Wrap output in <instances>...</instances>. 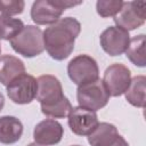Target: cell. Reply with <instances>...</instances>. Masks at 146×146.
<instances>
[{"label": "cell", "instance_id": "1", "mask_svg": "<svg viewBox=\"0 0 146 146\" xmlns=\"http://www.w3.org/2000/svg\"><path fill=\"white\" fill-rule=\"evenodd\" d=\"M80 31L81 24L78 19L73 17L59 18L43 32L44 49L56 60L67 58L74 49V42Z\"/></svg>", "mask_w": 146, "mask_h": 146}, {"label": "cell", "instance_id": "2", "mask_svg": "<svg viewBox=\"0 0 146 146\" xmlns=\"http://www.w3.org/2000/svg\"><path fill=\"white\" fill-rule=\"evenodd\" d=\"M10 46L17 54L24 57H35L44 50L43 32L35 25H26L10 40Z\"/></svg>", "mask_w": 146, "mask_h": 146}, {"label": "cell", "instance_id": "3", "mask_svg": "<svg viewBox=\"0 0 146 146\" xmlns=\"http://www.w3.org/2000/svg\"><path fill=\"white\" fill-rule=\"evenodd\" d=\"M81 1H62V0H38L31 8V18L38 25L54 24L59 19L62 14L70 7L80 5Z\"/></svg>", "mask_w": 146, "mask_h": 146}, {"label": "cell", "instance_id": "4", "mask_svg": "<svg viewBox=\"0 0 146 146\" xmlns=\"http://www.w3.org/2000/svg\"><path fill=\"white\" fill-rule=\"evenodd\" d=\"M76 98L81 107L96 112L107 105L110 95L106 91L103 81L97 79L92 82L78 86Z\"/></svg>", "mask_w": 146, "mask_h": 146}, {"label": "cell", "instance_id": "5", "mask_svg": "<svg viewBox=\"0 0 146 146\" xmlns=\"http://www.w3.org/2000/svg\"><path fill=\"white\" fill-rule=\"evenodd\" d=\"M70 79L78 86L92 82L98 79L99 70L97 62L88 55H78L67 65Z\"/></svg>", "mask_w": 146, "mask_h": 146}, {"label": "cell", "instance_id": "6", "mask_svg": "<svg viewBox=\"0 0 146 146\" xmlns=\"http://www.w3.org/2000/svg\"><path fill=\"white\" fill-rule=\"evenodd\" d=\"M102 81L108 95L112 97H117L124 94L130 86L131 73L125 65L115 63L105 70Z\"/></svg>", "mask_w": 146, "mask_h": 146}, {"label": "cell", "instance_id": "7", "mask_svg": "<svg viewBox=\"0 0 146 146\" xmlns=\"http://www.w3.org/2000/svg\"><path fill=\"white\" fill-rule=\"evenodd\" d=\"M146 1H128L123 2L120 11L114 16L117 27L125 31L135 30L145 23Z\"/></svg>", "mask_w": 146, "mask_h": 146}, {"label": "cell", "instance_id": "8", "mask_svg": "<svg viewBox=\"0 0 146 146\" xmlns=\"http://www.w3.org/2000/svg\"><path fill=\"white\" fill-rule=\"evenodd\" d=\"M38 91L36 79L27 73H23L15 78L7 86V95L15 104H29L31 103Z\"/></svg>", "mask_w": 146, "mask_h": 146}, {"label": "cell", "instance_id": "9", "mask_svg": "<svg viewBox=\"0 0 146 146\" xmlns=\"http://www.w3.org/2000/svg\"><path fill=\"white\" fill-rule=\"evenodd\" d=\"M36 82H38V91L35 98L36 100L40 102L41 108L55 106L65 98L62 83L56 76L51 74L40 75L36 79Z\"/></svg>", "mask_w": 146, "mask_h": 146}, {"label": "cell", "instance_id": "10", "mask_svg": "<svg viewBox=\"0 0 146 146\" xmlns=\"http://www.w3.org/2000/svg\"><path fill=\"white\" fill-rule=\"evenodd\" d=\"M99 41L103 50L106 54L110 56H119L125 52L129 46L130 35L128 31L121 27L110 26L102 32Z\"/></svg>", "mask_w": 146, "mask_h": 146}, {"label": "cell", "instance_id": "11", "mask_svg": "<svg viewBox=\"0 0 146 146\" xmlns=\"http://www.w3.org/2000/svg\"><path fill=\"white\" fill-rule=\"evenodd\" d=\"M67 117L70 129L78 136L90 135L99 123L96 112L89 111L81 106L72 107Z\"/></svg>", "mask_w": 146, "mask_h": 146}, {"label": "cell", "instance_id": "12", "mask_svg": "<svg viewBox=\"0 0 146 146\" xmlns=\"http://www.w3.org/2000/svg\"><path fill=\"white\" fill-rule=\"evenodd\" d=\"M64 135L63 125L54 120V119H46L39 122L33 130V138L34 141L39 145H55L58 144Z\"/></svg>", "mask_w": 146, "mask_h": 146}, {"label": "cell", "instance_id": "13", "mask_svg": "<svg viewBox=\"0 0 146 146\" xmlns=\"http://www.w3.org/2000/svg\"><path fill=\"white\" fill-rule=\"evenodd\" d=\"M25 73L24 63L11 55H3L0 57V82L8 86L15 78Z\"/></svg>", "mask_w": 146, "mask_h": 146}, {"label": "cell", "instance_id": "14", "mask_svg": "<svg viewBox=\"0 0 146 146\" xmlns=\"http://www.w3.org/2000/svg\"><path fill=\"white\" fill-rule=\"evenodd\" d=\"M23 133V124L15 116H1L0 117V143L14 144L19 140Z\"/></svg>", "mask_w": 146, "mask_h": 146}, {"label": "cell", "instance_id": "15", "mask_svg": "<svg viewBox=\"0 0 146 146\" xmlns=\"http://www.w3.org/2000/svg\"><path fill=\"white\" fill-rule=\"evenodd\" d=\"M145 83L146 78L144 75H137L131 79L130 86L128 87L124 95L125 99L132 106L141 108L145 106Z\"/></svg>", "mask_w": 146, "mask_h": 146}, {"label": "cell", "instance_id": "16", "mask_svg": "<svg viewBox=\"0 0 146 146\" xmlns=\"http://www.w3.org/2000/svg\"><path fill=\"white\" fill-rule=\"evenodd\" d=\"M145 34H139L129 41V46L125 50L128 59L136 66L144 67L145 62Z\"/></svg>", "mask_w": 146, "mask_h": 146}, {"label": "cell", "instance_id": "17", "mask_svg": "<svg viewBox=\"0 0 146 146\" xmlns=\"http://www.w3.org/2000/svg\"><path fill=\"white\" fill-rule=\"evenodd\" d=\"M23 27L24 24L21 19L0 14V39L10 41L23 30Z\"/></svg>", "mask_w": 146, "mask_h": 146}, {"label": "cell", "instance_id": "18", "mask_svg": "<svg viewBox=\"0 0 146 146\" xmlns=\"http://www.w3.org/2000/svg\"><path fill=\"white\" fill-rule=\"evenodd\" d=\"M72 110V105L70 103V100L67 99V97H65L60 103L56 104L55 106L51 107H42L41 112L49 117H54V119H62L68 115L70 111Z\"/></svg>", "mask_w": 146, "mask_h": 146}, {"label": "cell", "instance_id": "19", "mask_svg": "<svg viewBox=\"0 0 146 146\" xmlns=\"http://www.w3.org/2000/svg\"><path fill=\"white\" fill-rule=\"evenodd\" d=\"M123 5V1L121 0H115V1H104V0H99L96 3V9L97 13L100 17H110V16H115L121 7Z\"/></svg>", "mask_w": 146, "mask_h": 146}, {"label": "cell", "instance_id": "20", "mask_svg": "<svg viewBox=\"0 0 146 146\" xmlns=\"http://www.w3.org/2000/svg\"><path fill=\"white\" fill-rule=\"evenodd\" d=\"M24 1L22 0H0V14L6 15V16H13V15H18L23 13L24 9Z\"/></svg>", "mask_w": 146, "mask_h": 146}, {"label": "cell", "instance_id": "21", "mask_svg": "<svg viewBox=\"0 0 146 146\" xmlns=\"http://www.w3.org/2000/svg\"><path fill=\"white\" fill-rule=\"evenodd\" d=\"M105 146H129V144H128V141L119 133L114 139H112L108 144H106Z\"/></svg>", "mask_w": 146, "mask_h": 146}, {"label": "cell", "instance_id": "22", "mask_svg": "<svg viewBox=\"0 0 146 146\" xmlns=\"http://www.w3.org/2000/svg\"><path fill=\"white\" fill-rule=\"evenodd\" d=\"M3 105H5V98H3L2 94L0 92V111L3 108Z\"/></svg>", "mask_w": 146, "mask_h": 146}, {"label": "cell", "instance_id": "23", "mask_svg": "<svg viewBox=\"0 0 146 146\" xmlns=\"http://www.w3.org/2000/svg\"><path fill=\"white\" fill-rule=\"evenodd\" d=\"M27 146H44V145H39V144H36V143H32V144H29Z\"/></svg>", "mask_w": 146, "mask_h": 146}, {"label": "cell", "instance_id": "24", "mask_svg": "<svg viewBox=\"0 0 146 146\" xmlns=\"http://www.w3.org/2000/svg\"><path fill=\"white\" fill-rule=\"evenodd\" d=\"M0 52H1V43H0Z\"/></svg>", "mask_w": 146, "mask_h": 146}, {"label": "cell", "instance_id": "25", "mask_svg": "<svg viewBox=\"0 0 146 146\" xmlns=\"http://www.w3.org/2000/svg\"><path fill=\"white\" fill-rule=\"evenodd\" d=\"M72 146H79V145H72Z\"/></svg>", "mask_w": 146, "mask_h": 146}]
</instances>
